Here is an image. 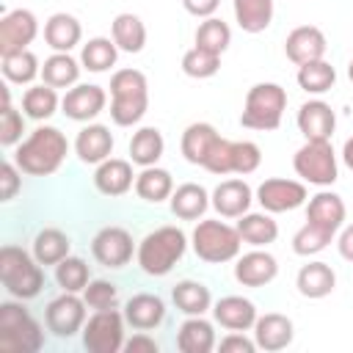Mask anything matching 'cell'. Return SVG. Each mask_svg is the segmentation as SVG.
Instances as JSON below:
<instances>
[{"label": "cell", "mask_w": 353, "mask_h": 353, "mask_svg": "<svg viewBox=\"0 0 353 353\" xmlns=\"http://www.w3.org/2000/svg\"><path fill=\"white\" fill-rule=\"evenodd\" d=\"M69 154V141L58 127H36L25 141L17 143L14 149V163L19 165L22 174L30 176H50L55 174Z\"/></svg>", "instance_id": "obj_1"}, {"label": "cell", "mask_w": 353, "mask_h": 353, "mask_svg": "<svg viewBox=\"0 0 353 353\" xmlns=\"http://www.w3.org/2000/svg\"><path fill=\"white\" fill-rule=\"evenodd\" d=\"M149 83L141 69H119L110 77V119L116 127H132L146 116Z\"/></svg>", "instance_id": "obj_2"}, {"label": "cell", "mask_w": 353, "mask_h": 353, "mask_svg": "<svg viewBox=\"0 0 353 353\" xmlns=\"http://www.w3.org/2000/svg\"><path fill=\"white\" fill-rule=\"evenodd\" d=\"M185 251H188L185 232L179 226H160L138 243L135 259L146 276H168L174 265L185 256Z\"/></svg>", "instance_id": "obj_3"}, {"label": "cell", "mask_w": 353, "mask_h": 353, "mask_svg": "<svg viewBox=\"0 0 353 353\" xmlns=\"http://www.w3.org/2000/svg\"><path fill=\"white\" fill-rule=\"evenodd\" d=\"M0 281L11 298L30 301L44 287V270L36 262V256L28 254L25 248L3 245L0 248Z\"/></svg>", "instance_id": "obj_4"}, {"label": "cell", "mask_w": 353, "mask_h": 353, "mask_svg": "<svg viewBox=\"0 0 353 353\" xmlns=\"http://www.w3.org/2000/svg\"><path fill=\"white\" fill-rule=\"evenodd\" d=\"M44 345L41 325L30 317L22 301L0 303V350L3 353H36Z\"/></svg>", "instance_id": "obj_5"}, {"label": "cell", "mask_w": 353, "mask_h": 353, "mask_svg": "<svg viewBox=\"0 0 353 353\" xmlns=\"http://www.w3.org/2000/svg\"><path fill=\"white\" fill-rule=\"evenodd\" d=\"M284 110H287V91L279 83H256L245 94L240 124L248 130L270 132L281 124Z\"/></svg>", "instance_id": "obj_6"}, {"label": "cell", "mask_w": 353, "mask_h": 353, "mask_svg": "<svg viewBox=\"0 0 353 353\" xmlns=\"http://www.w3.org/2000/svg\"><path fill=\"white\" fill-rule=\"evenodd\" d=\"M190 245L201 262L221 265V262L240 256L243 237H240L237 226H229L223 221H199L190 234Z\"/></svg>", "instance_id": "obj_7"}, {"label": "cell", "mask_w": 353, "mask_h": 353, "mask_svg": "<svg viewBox=\"0 0 353 353\" xmlns=\"http://www.w3.org/2000/svg\"><path fill=\"white\" fill-rule=\"evenodd\" d=\"M292 168L295 174L317 188H328L336 182L339 176V165H336V152L331 146V141H306L295 157H292Z\"/></svg>", "instance_id": "obj_8"}, {"label": "cell", "mask_w": 353, "mask_h": 353, "mask_svg": "<svg viewBox=\"0 0 353 353\" xmlns=\"http://www.w3.org/2000/svg\"><path fill=\"white\" fill-rule=\"evenodd\" d=\"M124 312L102 309L94 312L83 325V347L88 353H119L124 350Z\"/></svg>", "instance_id": "obj_9"}, {"label": "cell", "mask_w": 353, "mask_h": 353, "mask_svg": "<svg viewBox=\"0 0 353 353\" xmlns=\"http://www.w3.org/2000/svg\"><path fill=\"white\" fill-rule=\"evenodd\" d=\"M132 234L124 226H102L91 240V254L102 268L119 270L132 259Z\"/></svg>", "instance_id": "obj_10"}, {"label": "cell", "mask_w": 353, "mask_h": 353, "mask_svg": "<svg viewBox=\"0 0 353 353\" xmlns=\"http://www.w3.org/2000/svg\"><path fill=\"white\" fill-rule=\"evenodd\" d=\"M85 301L77 298V292H63L58 298H52L47 303V312H44V323L47 328L61 336V339H69L74 336L77 331H83L85 325Z\"/></svg>", "instance_id": "obj_11"}, {"label": "cell", "mask_w": 353, "mask_h": 353, "mask_svg": "<svg viewBox=\"0 0 353 353\" xmlns=\"http://www.w3.org/2000/svg\"><path fill=\"white\" fill-rule=\"evenodd\" d=\"M39 36V19L28 8H14L0 17V58L11 52L28 50V44Z\"/></svg>", "instance_id": "obj_12"}, {"label": "cell", "mask_w": 353, "mask_h": 353, "mask_svg": "<svg viewBox=\"0 0 353 353\" xmlns=\"http://www.w3.org/2000/svg\"><path fill=\"white\" fill-rule=\"evenodd\" d=\"M306 185L298 182V179H281V176H273V179H265L259 188H256V201L262 204L265 212H290V210H298L301 204H306Z\"/></svg>", "instance_id": "obj_13"}, {"label": "cell", "mask_w": 353, "mask_h": 353, "mask_svg": "<svg viewBox=\"0 0 353 353\" xmlns=\"http://www.w3.org/2000/svg\"><path fill=\"white\" fill-rule=\"evenodd\" d=\"M105 105H108V94L102 85L94 83H77L61 99V108L72 121H91L105 110Z\"/></svg>", "instance_id": "obj_14"}, {"label": "cell", "mask_w": 353, "mask_h": 353, "mask_svg": "<svg viewBox=\"0 0 353 353\" xmlns=\"http://www.w3.org/2000/svg\"><path fill=\"white\" fill-rule=\"evenodd\" d=\"M325 50H328L325 33H323L317 25H298V28H292V30L287 33V39H284V55H287L295 66L325 58Z\"/></svg>", "instance_id": "obj_15"}, {"label": "cell", "mask_w": 353, "mask_h": 353, "mask_svg": "<svg viewBox=\"0 0 353 353\" xmlns=\"http://www.w3.org/2000/svg\"><path fill=\"white\" fill-rule=\"evenodd\" d=\"M298 130L306 141H331L336 130V113L323 99H309L298 108Z\"/></svg>", "instance_id": "obj_16"}, {"label": "cell", "mask_w": 353, "mask_h": 353, "mask_svg": "<svg viewBox=\"0 0 353 353\" xmlns=\"http://www.w3.org/2000/svg\"><path fill=\"white\" fill-rule=\"evenodd\" d=\"M210 201L221 218H240L248 212V207L254 201V190L245 179H223L215 185Z\"/></svg>", "instance_id": "obj_17"}, {"label": "cell", "mask_w": 353, "mask_h": 353, "mask_svg": "<svg viewBox=\"0 0 353 353\" xmlns=\"http://www.w3.org/2000/svg\"><path fill=\"white\" fill-rule=\"evenodd\" d=\"M276 276H279V262H276L273 254H268V251H262V248H254V251L237 256L234 279H237L243 287H265V284H270Z\"/></svg>", "instance_id": "obj_18"}, {"label": "cell", "mask_w": 353, "mask_h": 353, "mask_svg": "<svg viewBox=\"0 0 353 353\" xmlns=\"http://www.w3.org/2000/svg\"><path fill=\"white\" fill-rule=\"evenodd\" d=\"M295 336V325L287 314H279V312H268L262 317H256L254 323V342L259 350H268V353H276V350H284Z\"/></svg>", "instance_id": "obj_19"}, {"label": "cell", "mask_w": 353, "mask_h": 353, "mask_svg": "<svg viewBox=\"0 0 353 353\" xmlns=\"http://www.w3.org/2000/svg\"><path fill=\"white\" fill-rule=\"evenodd\" d=\"M94 188L102 196H124L130 188H135L132 163L121 157H108L94 171Z\"/></svg>", "instance_id": "obj_20"}, {"label": "cell", "mask_w": 353, "mask_h": 353, "mask_svg": "<svg viewBox=\"0 0 353 353\" xmlns=\"http://www.w3.org/2000/svg\"><path fill=\"white\" fill-rule=\"evenodd\" d=\"M212 317L226 331H248V328H254V323H256L259 314H256V306L248 298H243V295H226V298L215 301Z\"/></svg>", "instance_id": "obj_21"}, {"label": "cell", "mask_w": 353, "mask_h": 353, "mask_svg": "<svg viewBox=\"0 0 353 353\" xmlns=\"http://www.w3.org/2000/svg\"><path fill=\"white\" fill-rule=\"evenodd\" d=\"M124 320L135 331H152L165 320V303L160 295L138 292L124 303Z\"/></svg>", "instance_id": "obj_22"}, {"label": "cell", "mask_w": 353, "mask_h": 353, "mask_svg": "<svg viewBox=\"0 0 353 353\" xmlns=\"http://www.w3.org/2000/svg\"><path fill=\"white\" fill-rule=\"evenodd\" d=\"M345 215H347V210H345L342 196H336V193H331V190L314 193V196L309 199V204H306V221H309V223H317V226H323V229H328L331 234H336V232L342 229Z\"/></svg>", "instance_id": "obj_23"}, {"label": "cell", "mask_w": 353, "mask_h": 353, "mask_svg": "<svg viewBox=\"0 0 353 353\" xmlns=\"http://www.w3.org/2000/svg\"><path fill=\"white\" fill-rule=\"evenodd\" d=\"M74 154L88 163V165H99L102 160H108L113 154V135L105 124H88L77 132L74 138Z\"/></svg>", "instance_id": "obj_24"}, {"label": "cell", "mask_w": 353, "mask_h": 353, "mask_svg": "<svg viewBox=\"0 0 353 353\" xmlns=\"http://www.w3.org/2000/svg\"><path fill=\"white\" fill-rule=\"evenodd\" d=\"M295 287H298V292H301L303 298L320 301V298H325V295L334 292V287H336V273H334V268H331L328 262H309V265H303V268L298 270Z\"/></svg>", "instance_id": "obj_25"}, {"label": "cell", "mask_w": 353, "mask_h": 353, "mask_svg": "<svg viewBox=\"0 0 353 353\" xmlns=\"http://www.w3.org/2000/svg\"><path fill=\"white\" fill-rule=\"evenodd\" d=\"M168 201H171V212L182 221H199L207 212V207L212 204L207 188L199 182H185V185L174 188Z\"/></svg>", "instance_id": "obj_26"}, {"label": "cell", "mask_w": 353, "mask_h": 353, "mask_svg": "<svg viewBox=\"0 0 353 353\" xmlns=\"http://www.w3.org/2000/svg\"><path fill=\"white\" fill-rule=\"evenodd\" d=\"M83 39V28L77 22V17L66 14V11H58L52 14L47 22H44V41L55 50V52H69L80 44Z\"/></svg>", "instance_id": "obj_27"}, {"label": "cell", "mask_w": 353, "mask_h": 353, "mask_svg": "<svg viewBox=\"0 0 353 353\" xmlns=\"http://www.w3.org/2000/svg\"><path fill=\"white\" fill-rule=\"evenodd\" d=\"M215 345V328L201 314L188 317L176 331V347L182 353H210Z\"/></svg>", "instance_id": "obj_28"}, {"label": "cell", "mask_w": 353, "mask_h": 353, "mask_svg": "<svg viewBox=\"0 0 353 353\" xmlns=\"http://www.w3.org/2000/svg\"><path fill=\"white\" fill-rule=\"evenodd\" d=\"M215 138H218V130L212 124H207V121L188 124L185 132H182V141H179L182 157L188 163H193V165H201L204 157H207V152H210V146L215 143Z\"/></svg>", "instance_id": "obj_29"}, {"label": "cell", "mask_w": 353, "mask_h": 353, "mask_svg": "<svg viewBox=\"0 0 353 353\" xmlns=\"http://www.w3.org/2000/svg\"><path fill=\"white\" fill-rule=\"evenodd\" d=\"M135 193H138V199H143L149 204H160V201L171 199V193H174L171 171H165L160 165H146L135 176Z\"/></svg>", "instance_id": "obj_30"}, {"label": "cell", "mask_w": 353, "mask_h": 353, "mask_svg": "<svg viewBox=\"0 0 353 353\" xmlns=\"http://www.w3.org/2000/svg\"><path fill=\"white\" fill-rule=\"evenodd\" d=\"M237 232H240L243 243H248L254 248H265V245L276 243L279 223L270 218V212H245L237 221Z\"/></svg>", "instance_id": "obj_31"}, {"label": "cell", "mask_w": 353, "mask_h": 353, "mask_svg": "<svg viewBox=\"0 0 353 353\" xmlns=\"http://www.w3.org/2000/svg\"><path fill=\"white\" fill-rule=\"evenodd\" d=\"M234 22L245 33H262L273 22V0H232Z\"/></svg>", "instance_id": "obj_32"}, {"label": "cell", "mask_w": 353, "mask_h": 353, "mask_svg": "<svg viewBox=\"0 0 353 353\" xmlns=\"http://www.w3.org/2000/svg\"><path fill=\"white\" fill-rule=\"evenodd\" d=\"M163 149H165V141L157 127H141L130 138V160L141 168L157 165V160L163 157Z\"/></svg>", "instance_id": "obj_33"}, {"label": "cell", "mask_w": 353, "mask_h": 353, "mask_svg": "<svg viewBox=\"0 0 353 353\" xmlns=\"http://www.w3.org/2000/svg\"><path fill=\"white\" fill-rule=\"evenodd\" d=\"M110 33L121 52H141L146 44V25L138 14H130V11H124L113 19Z\"/></svg>", "instance_id": "obj_34"}, {"label": "cell", "mask_w": 353, "mask_h": 353, "mask_svg": "<svg viewBox=\"0 0 353 353\" xmlns=\"http://www.w3.org/2000/svg\"><path fill=\"white\" fill-rule=\"evenodd\" d=\"M171 301L174 306L193 317V314H204L210 306H212V295H210V287H204L201 281H193V279H185L179 281L174 290H171Z\"/></svg>", "instance_id": "obj_35"}, {"label": "cell", "mask_w": 353, "mask_h": 353, "mask_svg": "<svg viewBox=\"0 0 353 353\" xmlns=\"http://www.w3.org/2000/svg\"><path fill=\"white\" fill-rule=\"evenodd\" d=\"M116 61H119V47H116V41L113 39H105V36H94V39H88L85 44H83V50H80V63H83V69H88V72H108L110 66H116Z\"/></svg>", "instance_id": "obj_36"}, {"label": "cell", "mask_w": 353, "mask_h": 353, "mask_svg": "<svg viewBox=\"0 0 353 353\" xmlns=\"http://www.w3.org/2000/svg\"><path fill=\"white\" fill-rule=\"evenodd\" d=\"M77 77H80V63L69 52H52L41 66V80L52 88L77 85Z\"/></svg>", "instance_id": "obj_37"}, {"label": "cell", "mask_w": 353, "mask_h": 353, "mask_svg": "<svg viewBox=\"0 0 353 353\" xmlns=\"http://www.w3.org/2000/svg\"><path fill=\"white\" fill-rule=\"evenodd\" d=\"M298 85L306 91V94H325L334 88L336 83V69L320 58V61H309V63H301L298 66V74H295Z\"/></svg>", "instance_id": "obj_38"}, {"label": "cell", "mask_w": 353, "mask_h": 353, "mask_svg": "<svg viewBox=\"0 0 353 353\" xmlns=\"http://www.w3.org/2000/svg\"><path fill=\"white\" fill-rule=\"evenodd\" d=\"M69 237L61 232V229H41L36 237H33V256L39 265H58L63 256H69Z\"/></svg>", "instance_id": "obj_39"}, {"label": "cell", "mask_w": 353, "mask_h": 353, "mask_svg": "<svg viewBox=\"0 0 353 353\" xmlns=\"http://www.w3.org/2000/svg\"><path fill=\"white\" fill-rule=\"evenodd\" d=\"M61 99H58V88L41 83V85H33L22 94V110L28 119L33 121H47L55 110H58Z\"/></svg>", "instance_id": "obj_40"}, {"label": "cell", "mask_w": 353, "mask_h": 353, "mask_svg": "<svg viewBox=\"0 0 353 353\" xmlns=\"http://www.w3.org/2000/svg\"><path fill=\"white\" fill-rule=\"evenodd\" d=\"M3 77L8 83H17V85H28L36 80V74H41V66H39V58L30 52V50H22V52H11V55H3Z\"/></svg>", "instance_id": "obj_41"}, {"label": "cell", "mask_w": 353, "mask_h": 353, "mask_svg": "<svg viewBox=\"0 0 353 353\" xmlns=\"http://www.w3.org/2000/svg\"><path fill=\"white\" fill-rule=\"evenodd\" d=\"M232 44V30L223 19L218 17H207L199 28H196V47L201 50H210L215 55H223L226 47Z\"/></svg>", "instance_id": "obj_42"}, {"label": "cell", "mask_w": 353, "mask_h": 353, "mask_svg": "<svg viewBox=\"0 0 353 353\" xmlns=\"http://www.w3.org/2000/svg\"><path fill=\"white\" fill-rule=\"evenodd\" d=\"M55 281L63 292H83L91 281V273H88V265L80 259V256H63L58 265H55Z\"/></svg>", "instance_id": "obj_43"}, {"label": "cell", "mask_w": 353, "mask_h": 353, "mask_svg": "<svg viewBox=\"0 0 353 353\" xmlns=\"http://www.w3.org/2000/svg\"><path fill=\"white\" fill-rule=\"evenodd\" d=\"M331 240H334V234H331L328 229H323V226L306 221V223L292 234V251H295L298 256H314V254H320Z\"/></svg>", "instance_id": "obj_44"}, {"label": "cell", "mask_w": 353, "mask_h": 353, "mask_svg": "<svg viewBox=\"0 0 353 353\" xmlns=\"http://www.w3.org/2000/svg\"><path fill=\"white\" fill-rule=\"evenodd\" d=\"M218 69H221V55H215V52H210V50H201V47H196V44L182 55V72H185L188 77L204 80V77H212Z\"/></svg>", "instance_id": "obj_45"}, {"label": "cell", "mask_w": 353, "mask_h": 353, "mask_svg": "<svg viewBox=\"0 0 353 353\" xmlns=\"http://www.w3.org/2000/svg\"><path fill=\"white\" fill-rule=\"evenodd\" d=\"M25 132V119L19 110H14L8 88H3V110H0V143L3 146H17Z\"/></svg>", "instance_id": "obj_46"}, {"label": "cell", "mask_w": 353, "mask_h": 353, "mask_svg": "<svg viewBox=\"0 0 353 353\" xmlns=\"http://www.w3.org/2000/svg\"><path fill=\"white\" fill-rule=\"evenodd\" d=\"M83 301L94 312L116 309V303H119V287L113 281H108V279H91L88 287L83 290Z\"/></svg>", "instance_id": "obj_47"}, {"label": "cell", "mask_w": 353, "mask_h": 353, "mask_svg": "<svg viewBox=\"0 0 353 353\" xmlns=\"http://www.w3.org/2000/svg\"><path fill=\"white\" fill-rule=\"evenodd\" d=\"M262 163V149L254 141H232V174H251Z\"/></svg>", "instance_id": "obj_48"}, {"label": "cell", "mask_w": 353, "mask_h": 353, "mask_svg": "<svg viewBox=\"0 0 353 353\" xmlns=\"http://www.w3.org/2000/svg\"><path fill=\"white\" fill-rule=\"evenodd\" d=\"M201 168H207L210 174H218V176H226L232 174V141L229 138H215V143L210 146Z\"/></svg>", "instance_id": "obj_49"}, {"label": "cell", "mask_w": 353, "mask_h": 353, "mask_svg": "<svg viewBox=\"0 0 353 353\" xmlns=\"http://www.w3.org/2000/svg\"><path fill=\"white\" fill-rule=\"evenodd\" d=\"M19 165L17 163H11V160H6L3 165H0V196H3V201H11L14 196H17V190H19V185H22V179H19Z\"/></svg>", "instance_id": "obj_50"}, {"label": "cell", "mask_w": 353, "mask_h": 353, "mask_svg": "<svg viewBox=\"0 0 353 353\" xmlns=\"http://www.w3.org/2000/svg\"><path fill=\"white\" fill-rule=\"evenodd\" d=\"M218 347H221L223 353H254V350H256V342L248 339L243 331H232V334H226V336L218 342Z\"/></svg>", "instance_id": "obj_51"}, {"label": "cell", "mask_w": 353, "mask_h": 353, "mask_svg": "<svg viewBox=\"0 0 353 353\" xmlns=\"http://www.w3.org/2000/svg\"><path fill=\"white\" fill-rule=\"evenodd\" d=\"M124 350L127 353H157V342L146 331H138V334H132V339L124 342Z\"/></svg>", "instance_id": "obj_52"}, {"label": "cell", "mask_w": 353, "mask_h": 353, "mask_svg": "<svg viewBox=\"0 0 353 353\" xmlns=\"http://www.w3.org/2000/svg\"><path fill=\"white\" fill-rule=\"evenodd\" d=\"M182 6H185V11H188V14L207 19V17H212V14L218 11L221 0H182Z\"/></svg>", "instance_id": "obj_53"}, {"label": "cell", "mask_w": 353, "mask_h": 353, "mask_svg": "<svg viewBox=\"0 0 353 353\" xmlns=\"http://www.w3.org/2000/svg\"><path fill=\"white\" fill-rule=\"evenodd\" d=\"M336 248H339V256L353 262V223H347L342 232H339V240H336Z\"/></svg>", "instance_id": "obj_54"}, {"label": "cell", "mask_w": 353, "mask_h": 353, "mask_svg": "<svg viewBox=\"0 0 353 353\" xmlns=\"http://www.w3.org/2000/svg\"><path fill=\"white\" fill-rule=\"evenodd\" d=\"M342 160H345V165L353 171V135L342 143Z\"/></svg>", "instance_id": "obj_55"}, {"label": "cell", "mask_w": 353, "mask_h": 353, "mask_svg": "<svg viewBox=\"0 0 353 353\" xmlns=\"http://www.w3.org/2000/svg\"><path fill=\"white\" fill-rule=\"evenodd\" d=\"M347 77H350V83H353V58H350V63H347Z\"/></svg>", "instance_id": "obj_56"}]
</instances>
